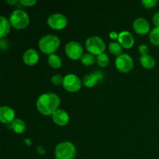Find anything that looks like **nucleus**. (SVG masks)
<instances>
[{"mask_svg": "<svg viewBox=\"0 0 159 159\" xmlns=\"http://www.w3.org/2000/svg\"><path fill=\"white\" fill-rule=\"evenodd\" d=\"M60 98L54 93H45L41 95L37 101V107L40 113L46 116L53 115L58 109Z\"/></svg>", "mask_w": 159, "mask_h": 159, "instance_id": "f257e3e1", "label": "nucleus"}, {"mask_svg": "<svg viewBox=\"0 0 159 159\" xmlns=\"http://www.w3.org/2000/svg\"><path fill=\"white\" fill-rule=\"evenodd\" d=\"M60 45V40L55 35L48 34L43 36L39 40V48L40 51L47 54H52L55 52Z\"/></svg>", "mask_w": 159, "mask_h": 159, "instance_id": "f03ea898", "label": "nucleus"}, {"mask_svg": "<svg viewBox=\"0 0 159 159\" xmlns=\"http://www.w3.org/2000/svg\"><path fill=\"white\" fill-rule=\"evenodd\" d=\"M75 155V147L70 141L60 143L55 148L56 159H74Z\"/></svg>", "mask_w": 159, "mask_h": 159, "instance_id": "7ed1b4c3", "label": "nucleus"}, {"mask_svg": "<svg viewBox=\"0 0 159 159\" xmlns=\"http://www.w3.org/2000/svg\"><path fill=\"white\" fill-rule=\"evenodd\" d=\"M29 16L21 9H16L11 13L9 17L10 24L16 29H23L29 23Z\"/></svg>", "mask_w": 159, "mask_h": 159, "instance_id": "20e7f679", "label": "nucleus"}, {"mask_svg": "<svg viewBox=\"0 0 159 159\" xmlns=\"http://www.w3.org/2000/svg\"><path fill=\"white\" fill-rule=\"evenodd\" d=\"M85 48L90 54H96L98 56L104 52L106 49V44L100 37L97 36H93L89 37L86 40Z\"/></svg>", "mask_w": 159, "mask_h": 159, "instance_id": "39448f33", "label": "nucleus"}, {"mask_svg": "<svg viewBox=\"0 0 159 159\" xmlns=\"http://www.w3.org/2000/svg\"><path fill=\"white\" fill-rule=\"evenodd\" d=\"M63 86L67 91L75 93L79 91L82 86V82L79 78L74 74H68L64 77Z\"/></svg>", "mask_w": 159, "mask_h": 159, "instance_id": "423d86ee", "label": "nucleus"}, {"mask_svg": "<svg viewBox=\"0 0 159 159\" xmlns=\"http://www.w3.org/2000/svg\"><path fill=\"white\" fill-rule=\"evenodd\" d=\"M116 68L121 72H128L133 68L134 61L132 57L127 54H123L118 56L115 61Z\"/></svg>", "mask_w": 159, "mask_h": 159, "instance_id": "0eeeda50", "label": "nucleus"}, {"mask_svg": "<svg viewBox=\"0 0 159 159\" xmlns=\"http://www.w3.org/2000/svg\"><path fill=\"white\" fill-rule=\"evenodd\" d=\"M65 53L69 58L78 60L83 55V48L82 45L76 41H70L65 45Z\"/></svg>", "mask_w": 159, "mask_h": 159, "instance_id": "6e6552de", "label": "nucleus"}, {"mask_svg": "<svg viewBox=\"0 0 159 159\" xmlns=\"http://www.w3.org/2000/svg\"><path fill=\"white\" fill-rule=\"evenodd\" d=\"M68 20L61 13H54L50 16L48 19V24L55 30H61L66 26Z\"/></svg>", "mask_w": 159, "mask_h": 159, "instance_id": "1a4fd4ad", "label": "nucleus"}, {"mask_svg": "<svg viewBox=\"0 0 159 159\" xmlns=\"http://www.w3.org/2000/svg\"><path fill=\"white\" fill-rule=\"evenodd\" d=\"M15 111L8 106H2L0 108V120L3 124H12L15 120Z\"/></svg>", "mask_w": 159, "mask_h": 159, "instance_id": "9d476101", "label": "nucleus"}, {"mask_svg": "<svg viewBox=\"0 0 159 159\" xmlns=\"http://www.w3.org/2000/svg\"><path fill=\"white\" fill-rule=\"evenodd\" d=\"M133 28L138 34H146L149 32L150 24L145 19L138 18L134 21Z\"/></svg>", "mask_w": 159, "mask_h": 159, "instance_id": "9b49d317", "label": "nucleus"}, {"mask_svg": "<svg viewBox=\"0 0 159 159\" xmlns=\"http://www.w3.org/2000/svg\"><path fill=\"white\" fill-rule=\"evenodd\" d=\"M119 43L124 48H130L134 43V39L133 35L128 31H122L118 36Z\"/></svg>", "mask_w": 159, "mask_h": 159, "instance_id": "f8f14e48", "label": "nucleus"}, {"mask_svg": "<svg viewBox=\"0 0 159 159\" xmlns=\"http://www.w3.org/2000/svg\"><path fill=\"white\" fill-rule=\"evenodd\" d=\"M23 60L25 64L28 65H34L37 63L39 60V54L36 50L28 49L24 52L23 56Z\"/></svg>", "mask_w": 159, "mask_h": 159, "instance_id": "ddd939ff", "label": "nucleus"}, {"mask_svg": "<svg viewBox=\"0 0 159 159\" xmlns=\"http://www.w3.org/2000/svg\"><path fill=\"white\" fill-rule=\"evenodd\" d=\"M53 121L56 124L59 126H65L69 121V116L63 110H57L54 114L52 115Z\"/></svg>", "mask_w": 159, "mask_h": 159, "instance_id": "4468645a", "label": "nucleus"}, {"mask_svg": "<svg viewBox=\"0 0 159 159\" xmlns=\"http://www.w3.org/2000/svg\"><path fill=\"white\" fill-rule=\"evenodd\" d=\"M99 75V72L86 75L83 78L82 82H83V84L85 86L89 87V88H91V87L94 86V85L97 83L99 79V80L101 79V75Z\"/></svg>", "mask_w": 159, "mask_h": 159, "instance_id": "2eb2a0df", "label": "nucleus"}, {"mask_svg": "<svg viewBox=\"0 0 159 159\" xmlns=\"http://www.w3.org/2000/svg\"><path fill=\"white\" fill-rule=\"evenodd\" d=\"M10 22L4 16H0V37L3 38L10 30Z\"/></svg>", "mask_w": 159, "mask_h": 159, "instance_id": "dca6fc26", "label": "nucleus"}, {"mask_svg": "<svg viewBox=\"0 0 159 159\" xmlns=\"http://www.w3.org/2000/svg\"><path fill=\"white\" fill-rule=\"evenodd\" d=\"M140 61H141V65L144 68H147V69H152L155 67V60L152 56L148 55H142L140 58Z\"/></svg>", "mask_w": 159, "mask_h": 159, "instance_id": "f3484780", "label": "nucleus"}, {"mask_svg": "<svg viewBox=\"0 0 159 159\" xmlns=\"http://www.w3.org/2000/svg\"><path fill=\"white\" fill-rule=\"evenodd\" d=\"M10 128H12L16 133L21 134L26 130V124L20 119H16L12 124H10Z\"/></svg>", "mask_w": 159, "mask_h": 159, "instance_id": "a211bd4d", "label": "nucleus"}, {"mask_svg": "<svg viewBox=\"0 0 159 159\" xmlns=\"http://www.w3.org/2000/svg\"><path fill=\"white\" fill-rule=\"evenodd\" d=\"M48 63H49V65H51L53 68H55V69L61 68V66L62 65V61L61 57H59V56H57V54H54L49 55V57H48Z\"/></svg>", "mask_w": 159, "mask_h": 159, "instance_id": "6ab92c4d", "label": "nucleus"}, {"mask_svg": "<svg viewBox=\"0 0 159 159\" xmlns=\"http://www.w3.org/2000/svg\"><path fill=\"white\" fill-rule=\"evenodd\" d=\"M96 61V58L95 57L94 54H90V53H88V54H84L82 55V57H81V62H82L83 65H92L95 63V61Z\"/></svg>", "mask_w": 159, "mask_h": 159, "instance_id": "aec40b11", "label": "nucleus"}, {"mask_svg": "<svg viewBox=\"0 0 159 159\" xmlns=\"http://www.w3.org/2000/svg\"><path fill=\"white\" fill-rule=\"evenodd\" d=\"M149 38L154 45L159 46V27H155L151 31Z\"/></svg>", "mask_w": 159, "mask_h": 159, "instance_id": "412c9836", "label": "nucleus"}, {"mask_svg": "<svg viewBox=\"0 0 159 159\" xmlns=\"http://www.w3.org/2000/svg\"><path fill=\"white\" fill-rule=\"evenodd\" d=\"M109 50H110V53L118 57V56L120 55L121 52H122V47L120 43H116V42H113L109 45Z\"/></svg>", "mask_w": 159, "mask_h": 159, "instance_id": "4be33fe9", "label": "nucleus"}, {"mask_svg": "<svg viewBox=\"0 0 159 159\" xmlns=\"http://www.w3.org/2000/svg\"><path fill=\"white\" fill-rule=\"evenodd\" d=\"M109 61H110L109 57L107 56V54H104V53L99 54V55H98L97 57H96V62H97V64L100 67H102V68L107 66L109 64Z\"/></svg>", "mask_w": 159, "mask_h": 159, "instance_id": "5701e85b", "label": "nucleus"}, {"mask_svg": "<svg viewBox=\"0 0 159 159\" xmlns=\"http://www.w3.org/2000/svg\"><path fill=\"white\" fill-rule=\"evenodd\" d=\"M64 78L62 77L61 75H54L52 78H51V82L55 85H60L63 84Z\"/></svg>", "mask_w": 159, "mask_h": 159, "instance_id": "b1692460", "label": "nucleus"}, {"mask_svg": "<svg viewBox=\"0 0 159 159\" xmlns=\"http://www.w3.org/2000/svg\"><path fill=\"white\" fill-rule=\"evenodd\" d=\"M142 4L146 8H153L158 4V0H142Z\"/></svg>", "mask_w": 159, "mask_h": 159, "instance_id": "393cba45", "label": "nucleus"}, {"mask_svg": "<svg viewBox=\"0 0 159 159\" xmlns=\"http://www.w3.org/2000/svg\"><path fill=\"white\" fill-rule=\"evenodd\" d=\"M138 50H139V52L141 54V56L147 55L148 53V47L145 44L140 45Z\"/></svg>", "mask_w": 159, "mask_h": 159, "instance_id": "a878e982", "label": "nucleus"}, {"mask_svg": "<svg viewBox=\"0 0 159 159\" xmlns=\"http://www.w3.org/2000/svg\"><path fill=\"white\" fill-rule=\"evenodd\" d=\"M36 0H20V3L26 6H32L34 4H36Z\"/></svg>", "mask_w": 159, "mask_h": 159, "instance_id": "bb28decb", "label": "nucleus"}, {"mask_svg": "<svg viewBox=\"0 0 159 159\" xmlns=\"http://www.w3.org/2000/svg\"><path fill=\"white\" fill-rule=\"evenodd\" d=\"M152 20H153V23L156 26V27H159V12H156L153 16V19Z\"/></svg>", "mask_w": 159, "mask_h": 159, "instance_id": "cd10ccee", "label": "nucleus"}, {"mask_svg": "<svg viewBox=\"0 0 159 159\" xmlns=\"http://www.w3.org/2000/svg\"><path fill=\"white\" fill-rule=\"evenodd\" d=\"M0 47H1L2 50V51H5V50H6L8 48V46H9V43H8L7 40H3V39H2L1 41H0Z\"/></svg>", "mask_w": 159, "mask_h": 159, "instance_id": "c85d7f7f", "label": "nucleus"}, {"mask_svg": "<svg viewBox=\"0 0 159 159\" xmlns=\"http://www.w3.org/2000/svg\"><path fill=\"white\" fill-rule=\"evenodd\" d=\"M37 151L39 154H41V155H43V154L45 153L44 148L42 147V146H38V147L37 148Z\"/></svg>", "mask_w": 159, "mask_h": 159, "instance_id": "c756f323", "label": "nucleus"}, {"mask_svg": "<svg viewBox=\"0 0 159 159\" xmlns=\"http://www.w3.org/2000/svg\"><path fill=\"white\" fill-rule=\"evenodd\" d=\"M118 36H119V34L116 32H114V31H113V32H111L110 34V37L111 39H118Z\"/></svg>", "mask_w": 159, "mask_h": 159, "instance_id": "7c9ffc66", "label": "nucleus"}, {"mask_svg": "<svg viewBox=\"0 0 159 159\" xmlns=\"http://www.w3.org/2000/svg\"><path fill=\"white\" fill-rule=\"evenodd\" d=\"M6 2H7V3H9V4H10V5L16 4V3L19 2L16 1V0H12V1H10V0H8V1H6Z\"/></svg>", "mask_w": 159, "mask_h": 159, "instance_id": "2f4dec72", "label": "nucleus"}, {"mask_svg": "<svg viewBox=\"0 0 159 159\" xmlns=\"http://www.w3.org/2000/svg\"><path fill=\"white\" fill-rule=\"evenodd\" d=\"M24 142L26 143L27 145H31V144H32V141H31L30 139H25Z\"/></svg>", "mask_w": 159, "mask_h": 159, "instance_id": "473e14b6", "label": "nucleus"}]
</instances>
